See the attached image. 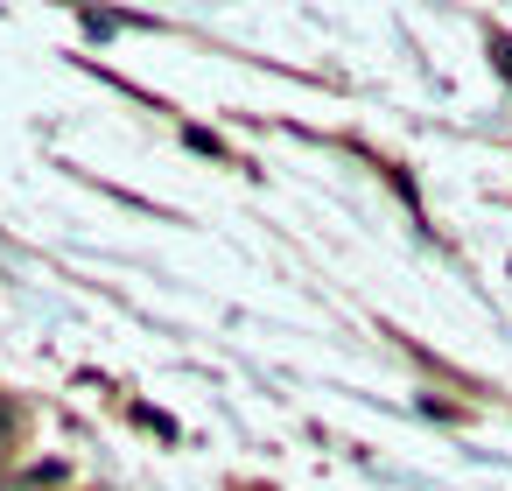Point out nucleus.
Returning <instances> with one entry per match:
<instances>
[{
  "mask_svg": "<svg viewBox=\"0 0 512 491\" xmlns=\"http://www.w3.org/2000/svg\"><path fill=\"white\" fill-rule=\"evenodd\" d=\"M183 148H197V155H218V162H225V141H218V134H204V127H183Z\"/></svg>",
  "mask_w": 512,
  "mask_h": 491,
  "instance_id": "obj_1",
  "label": "nucleus"
},
{
  "mask_svg": "<svg viewBox=\"0 0 512 491\" xmlns=\"http://www.w3.org/2000/svg\"><path fill=\"white\" fill-rule=\"evenodd\" d=\"M15 428H22V407H15V400H0V442H15Z\"/></svg>",
  "mask_w": 512,
  "mask_h": 491,
  "instance_id": "obj_2",
  "label": "nucleus"
},
{
  "mask_svg": "<svg viewBox=\"0 0 512 491\" xmlns=\"http://www.w3.org/2000/svg\"><path fill=\"white\" fill-rule=\"evenodd\" d=\"M491 57H498V71L512 78V36H498V43H491Z\"/></svg>",
  "mask_w": 512,
  "mask_h": 491,
  "instance_id": "obj_3",
  "label": "nucleus"
}]
</instances>
